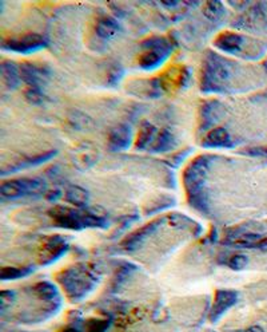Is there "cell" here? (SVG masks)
<instances>
[{
	"label": "cell",
	"instance_id": "obj_1",
	"mask_svg": "<svg viewBox=\"0 0 267 332\" xmlns=\"http://www.w3.org/2000/svg\"><path fill=\"white\" fill-rule=\"evenodd\" d=\"M213 161V157L199 156L191 162L183 173V184H185L189 202L195 209L202 213L209 212V200L207 193L204 192L206 178L209 176V169Z\"/></svg>",
	"mask_w": 267,
	"mask_h": 332
},
{
	"label": "cell",
	"instance_id": "obj_2",
	"mask_svg": "<svg viewBox=\"0 0 267 332\" xmlns=\"http://www.w3.org/2000/svg\"><path fill=\"white\" fill-rule=\"evenodd\" d=\"M233 64L217 54H209L204 59L202 70V91L223 93L233 78Z\"/></svg>",
	"mask_w": 267,
	"mask_h": 332
},
{
	"label": "cell",
	"instance_id": "obj_3",
	"mask_svg": "<svg viewBox=\"0 0 267 332\" xmlns=\"http://www.w3.org/2000/svg\"><path fill=\"white\" fill-rule=\"evenodd\" d=\"M59 281L62 283L63 288L71 299L78 300L84 298L97 284V278L90 271L78 265L73 268L67 269L66 272L59 276Z\"/></svg>",
	"mask_w": 267,
	"mask_h": 332
},
{
	"label": "cell",
	"instance_id": "obj_4",
	"mask_svg": "<svg viewBox=\"0 0 267 332\" xmlns=\"http://www.w3.org/2000/svg\"><path fill=\"white\" fill-rule=\"evenodd\" d=\"M143 49H146V51L139 56L138 63L142 69L152 70L165 62L172 51V46L163 38H152L143 43Z\"/></svg>",
	"mask_w": 267,
	"mask_h": 332
},
{
	"label": "cell",
	"instance_id": "obj_5",
	"mask_svg": "<svg viewBox=\"0 0 267 332\" xmlns=\"http://www.w3.org/2000/svg\"><path fill=\"white\" fill-rule=\"evenodd\" d=\"M46 191V184L40 178H16L4 181L0 186L3 198H19L29 194H40Z\"/></svg>",
	"mask_w": 267,
	"mask_h": 332
},
{
	"label": "cell",
	"instance_id": "obj_6",
	"mask_svg": "<svg viewBox=\"0 0 267 332\" xmlns=\"http://www.w3.org/2000/svg\"><path fill=\"white\" fill-rule=\"evenodd\" d=\"M55 225L66 229H83L87 228L88 212L71 209L67 206H53L49 212Z\"/></svg>",
	"mask_w": 267,
	"mask_h": 332
},
{
	"label": "cell",
	"instance_id": "obj_7",
	"mask_svg": "<svg viewBox=\"0 0 267 332\" xmlns=\"http://www.w3.org/2000/svg\"><path fill=\"white\" fill-rule=\"evenodd\" d=\"M47 46V40L39 34H25L3 42V49L18 54H32Z\"/></svg>",
	"mask_w": 267,
	"mask_h": 332
},
{
	"label": "cell",
	"instance_id": "obj_8",
	"mask_svg": "<svg viewBox=\"0 0 267 332\" xmlns=\"http://www.w3.org/2000/svg\"><path fill=\"white\" fill-rule=\"evenodd\" d=\"M51 75V70L47 66H40L35 63L20 64V77L28 87L40 88L47 82Z\"/></svg>",
	"mask_w": 267,
	"mask_h": 332
},
{
	"label": "cell",
	"instance_id": "obj_9",
	"mask_svg": "<svg viewBox=\"0 0 267 332\" xmlns=\"http://www.w3.org/2000/svg\"><path fill=\"white\" fill-rule=\"evenodd\" d=\"M237 300H238V293L235 291H230V289L217 291L213 308H211V312H210V320L217 322L226 311H228L233 305H235Z\"/></svg>",
	"mask_w": 267,
	"mask_h": 332
},
{
	"label": "cell",
	"instance_id": "obj_10",
	"mask_svg": "<svg viewBox=\"0 0 267 332\" xmlns=\"http://www.w3.org/2000/svg\"><path fill=\"white\" fill-rule=\"evenodd\" d=\"M247 43V39L242 35L235 32H223L220 34L215 40V46L219 50H222L226 54L241 55L244 51V44Z\"/></svg>",
	"mask_w": 267,
	"mask_h": 332
},
{
	"label": "cell",
	"instance_id": "obj_11",
	"mask_svg": "<svg viewBox=\"0 0 267 332\" xmlns=\"http://www.w3.org/2000/svg\"><path fill=\"white\" fill-rule=\"evenodd\" d=\"M68 249V244L66 240L62 239L60 236H53L51 239L46 241L43 249H42V254H40V261L42 264H49L58 260L62 254L66 253Z\"/></svg>",
	"mask_w": 267,
	"mask_h": 332
},
{
	"label": "cell",
	"instance_id": "obj_12",
	"mask_svg": "<svg viewBox=\"0 0 267 332\" xmlns=\"http://www.w3.org/2000/svg\"><path fill=\"white\" fill-rule=\"evenodd\" d=\"M226 244L237 248L248 249H263L267 250V237L266 236L257 235V233H242L237 235L226 241Z\"/></svg>",
	"mask_w": 267,
	"mask_h": 332
},
{
	"label": "cell",
	"instance_id": "obj_13",
	"mask_svg": "<svg viewBox=\"0 0 267 332\" xmlns=\"http://www.w3.org/2000/svg\"><path fill=\"white\" fill-rule=\"evenodd\" d=\"M160 224H162V220H155L152 221V222H150V224L145 225V226L141 228V229L135 230L132 235L128 236V237L121 243L123 248L127 249V250H135V249H138L145 241H146V239L151 235V233H154V232L159 228Z\"/></svg>",
	"mask_w": 267,
	"mask_h": 332
},
{
	"label": "cell",
	"instance_id": "obj_14",
	"mask_svg": "<svg viewBox=\"0 0 267 332\" xmlns=\"http://www.w3.org/2000/svg\"><path fill=\"white\" fill-rule=\"evenodd\" d=\"M131 141V132L130 127L126 125H119L115 129H112L108 137V149L111 152H123L130 146Z\"/></svg>",
	"mask_w": 267,
	"mask_h": 332
},
{
	"label": "cell",
	"instance_id": "obj_15",
	"mask_svg": "<svg viewBox=\"0 0 267 332\" xmlns=\"http://www.w3.org/2000/svg\"><path fill=\"white\" fill-rule=\"evenodd\" d=\"M202 145L204 147H211V149L213 147H231L233 141H231V137L227 130L218 127V129H213L207 133Z\"/></svg>",
	"mask_w": 267,
	"mask_h": 332
},
{
	"label": "cell",
	"instance_id": "obj_16",
	"mask_svg": "<svg viewBox=\"0 0 267 332\" xmlns=\"http://www.w3.org/2000/svg\"><path fill=\"white\" fill-rule=\"evenodd\" d=\"M97 34L99 38L102 39H112L118 35V32L121 31V26L118 25V22L115 19H112L110 16H103L97 22Z\"/></svg>",
	"mask_w": 267,
	"mask_h": 332
},
{
	"label": "cell",
	"instance_id": "obj_17",
	"mask_svg": "<svg viewBox=\"0 0 267 332\" xmlns=\"http://www.w3.org/2000/svg\"><path fill=\"white\" fill-rule=\"evenodd\" d=\"M1 75H3V82L7 88H16L22 82L20 77V67H18L14 62L5 60L1 63Z\"/></svg>",
	"mask_w": 267,
	"mask_h": 332
},
{
	"label": "cell",
	"instance_id": "obj_18",
	"mask_svg": "<svg viewBox=\"0 0 267 332\" xmlns=\"http://www.w3.org/2000/svg\"><path fill=\"white\" fill-rule=\"evenodd\" d=\"M156 137V129L151 123L145 122L142 125L141 130H139V134H138V139H136L135 147L139 149V150H143V149H150V146L152 145V142Z\"/></svg>",
	"mask_w": 267,
	"mask_h": 332
},
{
	"label": "cell",
	"instance_id": "obj_19",
	"mask_svg": "<svg viewBox=\"0 0 267 332\" xmlns=\"http://www.w3.org/2000/svg\"><path fill=\"white\" fill-rule=\"evenodd\" d=\"M175 145L174 137L170 132L167 130H162L159 134H156L155 139L150 146V150L152 153H163L172 149Z\"/></svg>",
	"mask_w": 267,
	"mask_h": 332
},
{
	"label": "cell",
	"instance_id": "obj_20",
	"mask_svg": "<svg viewBox=\"0 0 267 332\" xmlns=\"http://www.w3.org/2000/svg\"><path fill=\"white\" fill-rule=\"evenodd\" d=\"M88 192L86 189H83L80 186H71L68 188L66 192V200L70 202L71 205L78 206V208H83L88 204Z\"/></svg>",
	"mask_w": 267,
	"mask_h": 332
},
{
	"label": "cell",
	"instance_id": "obj_21",
	"mask_svg": "<svg viewBox=\"0 0 267 332\" xmlns=\"http://www.w3.org/2000/svg\"><path fill=\"white\" fill-rule=\"evenodd\" d=\"M32 272H34L32 267H27V268H12V267H7V268H3L0 271V278L4 280V281H7V280H15V278L28 276Z\"/></svg>",
	"mask_w": 267,
	"mask_h": 332
},
{
	"label": "cell",
	"instance_id": "obj_22",
	"mask_svg": "<svg viewBox=\"0 0 267 332\" xmlns=\"http://www.w3.org/2000/svg\"><path fill=\"white\" fill-rule=\"evenodd\" d=\"M203 12L207 19L217 22L224 15V5L220 1H209L204 4Z\"/></svg>",
	"mask_w": 267,
	"mask_h": 332
},
{
	"label": "cell",
	"instance_id": "obj_23",
	"mask_svg": "<svg viewBox=\"0 0 267 332\" xmlns=\"http://www.w3.org/2000/svg\"><path fill=\"white\" fill-rule=\"evenodd\" d=\"M55 154H56L55 152H49V153H44V154H40V156H35V157H32V158H27V160H24V161H22V164H18L16 166L10 167L8 170L15 171V170H19V169H24V167H29V166L39 165V164H42V162L51 160Z\"/></svg>",
	"mask_w": 267,
	"mask_h": 332
},
{
	"label": "cell",
	"instance_id": "obj_24",
	"mask_svg": "<svg viewBox=\"0 0 267 332\" xmlns=\"http://www.w3.org/2000/svg\"><path fill=\"white\" fill-rule=\"evenodd\" d=\"M34 292L43 300H52L53 298L58 296L56 288L53 287L52 284L47 283V281H42V283L34 285Z\"/></svg>",
	"mask_w": 267,
	"mask_h": 332
},
{
	"label": "cell",
	"instance_id": "obj_25",
	"mask_svg": "<svg viewBox=\"0 0 267 332\" xmlns=\"http://www.w3.org/2000/svg\"><path fill=\"white\" fill-rule=\"evenodd\" d=\"M247 263L248 260L244 254H234L227 261V265L234 271H241V269L246 268Z\"/></svg>",
	"mask_w": 267,
	"mask_h": 332
},
{
	"label": "cell",
	"instance_id": "obj_26",
	"mask_svg": "<svg viewBox=\"0 0 267 332\" xmlns=\"http://www.w3.org/2000/svg\"><path fill=\"white\" fill-rule=\"evenodd\" d=\"M25 98H27L31 103H34V105L42 103L44 99L43 94H42V90L35 87H28V90L25 91Z\"/></svg>",
	"mask_w": 267,
	"mask_h": 332
},
{
	"label": "cell",
	"instance_id": "obj_27",
	"mask_svg": "<svg viewBox=\"0 0 267 332\" xmlns=\"http://www.w3.org/2000/svg\"><path fill=\"white\" fill-rule=\"evenodd\" d=\"M108 328V322L107 320H90L87 323V331L88 332H104Z\"/></svg>",
	"mask_w": 267,
	"mask_h": 332
},
{
	"label": "cell",
	"instance_id": "obj_28",
	"mask_svg": "<svg viewBox=\"0 0 267 332\" xmlns=\"http://www.w3.org/2000/svg\"><path fill=\"white\" fill-rule=\"evenodd\" d=\"M15 300V292H11V291H3L1 295H0V305H1V309H5L12 304V302Z\"/></svg>",
	"mask_w": 267,
	"mask_h": 332
},
{
	"label": "cell",
	"instance_id": "obj_29",
	"mask_svg": "<svg viewBox=\"0 0 267 332\" xmlns=\"http://www.w3.org/2000/svg\"><path fill=\"white\" fill-rule=\"evenodd\" d=\"M250 154H255V156L267 157V146L258 147V149H254V150H251V152H250Z\"/></svg>",
	"mask_w": 267,
	"mask_h": 332
},
{
	"label": "cell",
	"instance_id": "obj_30",
	"mask_svg": "<svg viewBox=\"0 0 267 332\" xmlns=\"http://www.w3.org/2000/svg\"><path fill=\"white\" fill-rule=\"evenodd\" d=\"M243 332H265V331H263V328H261L259 326H254V327L247 328L246 331H243Z\"/></svg>",
	"mask_w": 267,
	"mask_h": 332
},
{
	"label": "cell",
	"instance_id": "obj_31",
	"mask_svg": "<svg viewBox=\"0 0 267 332\" xmlns=\"http://www.w3.org/2000/svg\"><path fill=\"white\" fill-rule=\"evenodd\" d=\"M62 332H79L78 330H75V328H67V330H64Z\"/></svg>",
	"mask_w": 267,
	"mask_h": 332
}]
</instances>
